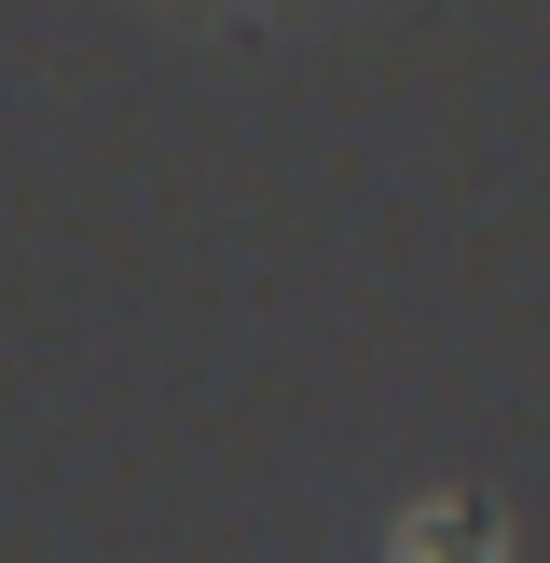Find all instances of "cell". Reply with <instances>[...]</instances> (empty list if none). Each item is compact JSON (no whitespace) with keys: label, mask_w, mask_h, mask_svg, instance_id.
Here are the masks:
<instances>
[]
</instances>
